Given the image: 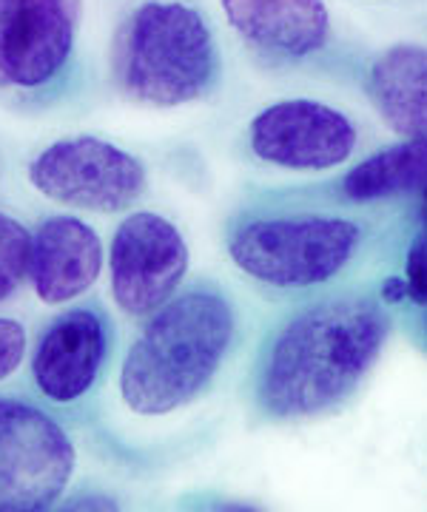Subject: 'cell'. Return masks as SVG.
Listing matches in <instances>:
<instances>
[{
  "mask_svg": "<svg viewBox=\"0 0 427 512\" xmlns=\"http://www.w3.org/2000/svg\"><path fill=\"white\" fill-rule=\"evenodd\" d=\"M223 9L237 35L268 55L308 57L331 35L325 0H223Z\"/></svg>",
  "mask_w": 427,
  "mask_h": 512,
  "instance_id": "7c38bea8",
  "label": "cell"
},
{
  "mask_svg": "<svg viewBox=\"0 0 427 512\" xmlns=\"http://www.w3.org/2000/svg\"><path fill=\"white\" fill-rule=\"evenodd\" d=\"M390 319L376 299L339 296L297 313L260 370V404L277 419H308L348 399L385 345Z\"/></svg>",
  "mask_w": 427,
  "mask_h": 512,
  "instance_id": "6da1fadb",
  "label": "cell"
},
{
  "mask_svg": "<svg viewBox=\"0 0 427 512\" xmlns=\"http://www.w3.org/2000/svg\"><path fill=\"white\" fill-rule=\"evenodd\" d=\"M75 473V444L35 404L0 396V512L55 507Z\"/></svg>",
  "mask_w": 427,
  "mask_h": 512,
  "instance_id": "5b68a950",
  "label": "cell"
},
{
  "mask_svg": "<svg viewBox=\"0 0 427 512\" xmlns=\"http://www.w3.org/2000/svg\"><path fill=\"white\" fill-rule=\"evenodd\" d=\"M32 234L15 217L0 214V302H6L29 274Z\"/></svg>",
  "mask_w": 427,
  "mask_h": 512,
  "instance_id": "9a60e30c",
  "label": "cell"
},
{
  "mask_svg": "<svg viewBox=\"0 0 427 512\" xmlns=\"http://www.w3.org/2000/svg\"><path fill=\"white\" fill-rule=\"evenodd\" d=\"M359 237L356 222L302 214L245 222L228 251L251 279L274 288H311L334 279L351 262Z\"/></svg>",
  "mask_w": 427,
  "mask_h": 512,
  "instance_id": "277c9868",
  "label": "cell"
},
{
  "mask_svg": "<svg viewBox=\"0 0 427 512\" xmlns=\"http://www.w3.org/2000/svg\"><path fill=\"white\" fill-rule=\"evenodd\" d=\"M106 322L97 311L77 308L55 319L40 336L32 356V376L38 390L57 404L77 402L97 382L106 362Z\"/></svg>",
  "mask_w": 427,
  "mask_h": 512,
  "instance_id": "30bf717a",
  "label": "cell"
},
{
  "mask_svg": "<svg viewBox=\"0 0 427 512\" xmlns=\"http://www.w3.org/2000/svg\"><path fill=\"white\" fill-rule=\"evenodd\" d=\"M353 146L351 120L319 100H282L251 123V151L279 168L325 171L345 163Z\"/></svg>",
  "mask_w": 427,
  "mask_h": 512,
  "instance_id": "9c48e42d",
  "label": "cell"
},
{
  "mask_svg": "<svg viewBox=\"0 0 427 512\" xmlns=\"http://www.w3.org/2000/svg\"><path fill=\"white\" fill-rule=\"evenodd\" d=\"M26 356V328L0 316V382L9 379Z\"/></svg>",
  "mask_w": 427,
  "mask_h": 512,
  "instance_id": "e0dca14e",
  "label": "cell"
},
{
  "mask_svg": "<svg viewBox=\"0 0 427 512\" xmlns=\"http://www.w3.org/2000/svg\"><path fill=\"white\" fill-rule=\"evenodd\" d=\"M29 183L46 200L80 211L114 214L143 197L146 168L114 143L69 137L46 146L29 163Z\"/></svg>",
  "mask_w": 427,
  "mask_h": 512,
  "instance_id": "8992f818",
  "label": "cell"
},
{
  "mask_svg": "<svg viewBox=\"0 0 427 512\" xmlns=\"http://www.w3.org/2000/svg\"><path fill=\"white\" fill-rule=\"evenodd\" d=\"M188 271V245L174 222L137 211L117 225L109 251V279L117 308L151 316L163 308Z\"/></svg>",
  "mask_w": 427,
  "mask_h": 512,
  "instance_id": "52a82bcc",
  "label": "cell"
},
{
  "mask_svg": "<svg viewBox=\"0 0 427 512\" xmlns=\"http://www.w3.org/2000/svg\"><path fill=\"white\" fill-rule=\"evenodd\" d=\"M234 336V311L217 291H191L151 313L120 367V399L137 416H168L203 393Z\"/></svg>",
  "mask_w": 427,
  "mask_h": 512,
  "instance_id": "7a4b0ae2",
  "label": "cell"
},
{
  "mask_svg": "<svg viewBox=\"0 0 427 512\" xmlns=\"http://www.w3.org/2000/svg\"><path fill=\"white\" fill-rule=\"evenodd\" d=\"M103 268V245L89 222L52 217L32 237L29 276L40 302L63 305L92 288Z\"/></svg>",
  "mask_w": 427,
  "mask_h": 512,
  "instance_id": "8fae6325",
  "label": "cell"
},
{
  "mask_svg": "<svg viewBox=\"0 0 427 512\" xmlns=\"http://www.w3.org/2000/svg\"><path fill=\"white\" fill-rule=\"evenodd\" d=\"M220 72V55L197 9L174 0H149L120 26L114 77L131 100L174 109L203 97Z\"/></svg>",
  "mask_w": 427,
  "mask_h": 512,
  "instance_id": "3957f363",
  "label": "cell"
},
{
  "mask_svg": "<svg viewBox=\"0 0 427 512\" xmlns=\"http://www.w3.org/2000/svg\"><path fill=\"white\" fill-rule=\"evenodd\" d=\"M402 296H408V291H405V279H390V282H385V299H402Z\"/></svg>",
  "mask_w": 427,
  "mask_h": 512,
  "instance_id": "ac0fdd59",
  "label": "cell"
},
{
  "mask_svg": "<svg viewBox=\"0 0 427 512\" xmlns=\"http://www.w3.org/2000/svg\"><path fill=\"white\" fill-rule=\"evenodd\" d=\"M368 94L396 134L427 143V49L390 46L376 57L368 77Z\"/></svg>",
  "mask_w": 427,
  "mask_h": 512,
  "instance_id": "4fadbf2b",
  "label": "cell"
},
{
  "mask_svg": "<svg viewBox=\"0 0 427 512\" xmlns=\"http://www.w3.org/2000/svg\"><path fill=\"white\" fill-rule=\"evenodd\" d=\"M405 291L416 305H427V225L410 242L408 268H405Z\"/></svg>",
  "mask_w": 427,
  "mask_h": 512,
  "instance_id": "2e32d148",
  "label": "cell"
},
{
  "mask_svg": "<svg viewBox=\"0 0 427 512\" xmlns=\"http://www.w3.org/2000/svg\"><path fill=\"white\" fill-rule=\"evenodd\" d=\"M427 180V143L408 140L382 148L359 163L342 180V194L351 202H376L422 188Z\"/></svg>",
  "mask_w": 427,
  "mask_h": 512,
  "instance_id": "5bb4252c",
  "label": "cell"
},
{
  "mask_svg": "<svg viewBox=\"0 0 427 512\" xmlns=\"http://www.w3.org/2000/svg\"><path fill=\"white\" fill-rule=\"evenodd\" d=\"M75 49L69 0H0V89L32 92L63 72Z\"/></svg>",
  "mask_w": 427,
  "mask_h": 512,
  "instance_id": "ba28073f",
  "label": "cell"
},
{
  "mask_svg": "<svg viewBox=\"0 0 427 512\" xmlns=\"http://www.w3.org/2000/svg\"><path fill=\"white\" fill-rule=\"evenodd\" d=\"M422 191H425V202H422V217H425V225H427V180L422 185Z\"/></svg>",
  "mask_w": 427,
  "mask_h": 512,
  "instance_id": "d6986e66",
  "label": "cell"
}]
</instances>
